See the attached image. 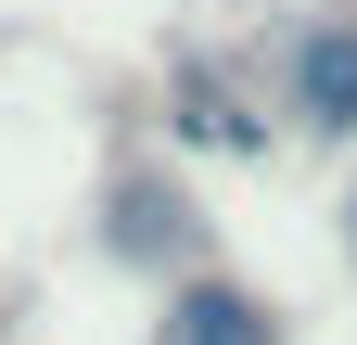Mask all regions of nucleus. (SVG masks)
Returning a JSON list of instances; mask_svg holds the SVG:
<instances>
[{"label": "nucleus", "instance_id": "f257e3e1", "mask_svg": "<svg viewBox=\"0 0 357 345\" xmlns=\"http://www.w3.org/2000/svg\"><path fill=\"white\" fill-rule=\"evenodd\" d=\"M281 103H294V128H319V141H344V128H357V13L294 26V52H281Z\"/></svg>", "mask_w": 357, "mask_h": 345}, {"label": "nucleus", "instance_id": "f03ea898", "mask_svg": "<svg viewBox=\"0 0 357 345\" xmlns=\"http://www.w3.org/2000/svg\"><path fill=\"white\" fill-rule=\"evenodd\" d=\"M153 345H281V320H268L243 281H178L166 320H153Z\"/></svg>", "mask_w": 357, "mask_h": 345}, {"label": "nucleus", "instance_id": "7ed1b4c3", "mask_svg": "<svg viewBox=\"0 0 357 345\" xmlns=\"http://www.w3.org/2000/svg\"><path fill=\"white\" fill-rule=\"evenodd\" d=\"M344 256H357V192H344Z\"/></svg>", "mask_w": 357, "mask_h": 345}]
</instances>
